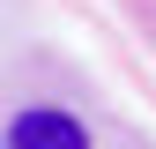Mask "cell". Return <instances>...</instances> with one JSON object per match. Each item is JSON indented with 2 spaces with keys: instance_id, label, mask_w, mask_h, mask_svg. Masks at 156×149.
<instances>
[{
  "instance_id": "obj_1",
  "label": "cell",
  "mask_w": 156,
  "mask_h": 149,
  "mask_svg": "<svg viewBox=\"0 0 156 149\" xmlns=\"http://www.w3.org/2000/svg\"><path fill=\"white\" fill-rule=\"evenodd\" d=\"M8 149H89V127L74 119V112H52V104H37V112H15V127H8Z\"/></svg>"
}]
</instances>
